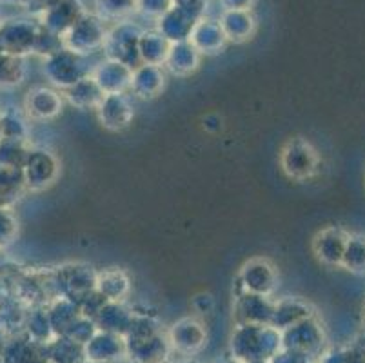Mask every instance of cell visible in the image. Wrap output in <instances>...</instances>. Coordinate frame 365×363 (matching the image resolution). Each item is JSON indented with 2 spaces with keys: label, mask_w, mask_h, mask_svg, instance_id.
<instances>
[{
  "label": "cell",
  "mask_w": 365,
  "mask_h": 363,
  "mask_svg": "<svg viewBox=\"0 0 365 363\" xmlns=\"http://www.w3.org/2000/svg\"><path fill=\"white\" fill-rule=\"evenodd\" d=\"M169 342H171L173 349H177L178 352L193 354V352L200 351L204 347L205 331L202 329L200 324H197L193 319H182L180 324L173 327Z\"/></svg>",
  "instance_id": "obj_1"
},
{
  "label": "cell",
  "mask_w": 365,
  "mask_h": 363,
  "mask_svg": "<svg viewBox=\"0 0 365 363\" xmlns=\"http://www.w3.org/2000/svg\"><path fill=\"white\" fill-rule=\"evenodd\" d=\"M36 42V35L29 26L6 24L0 26V51L13 56H21Z\"/></svg>",
  "instance_id": "obj_2"
},
{
  "label": "cell",
  "mask_w": 365,
  "mask_h": 363,
  "mask_svg": "<svg viewBox=\"0 0 365 363\" xmlns=\"http://www.w3.org/2000/svg\"><path fill=\"white\" fill-rule=\"evenodd\" d=\"M168 344L165 339H160L158 336L140 339L135 344V351L131 354L135 356L138 363H162L168 358Z\"/></svg>",
  "instance_id": "obj_3"
},
{
  "label": "cell",
  "mask_w": 365,
  "mask_h": 363,
  "mask_svg": "<svg viewBox=\"0 0 365 363\" xmlns=\"http://www.w3.org/2000/svg\"><path fill=\"white\" fill-rule=\"evenodd\" d=\"M22 182V171L0 164V208H6L16 195V188Z\"/></svg>",
  "instance_id": "obj_4"
},
{
  "label": "cell",
  "mask_w": 365,
  "mask_h": 363,
  "mask_svg": "<svg viewBox=\"0 0 365 363\" xmlns=\"http://www.w3.org/2000/svg\"><path fill=\"white\" fill-rule=\"evenodd\" d=\"M344 262L353 271H365V236H353L347 242Z\"/></svg>",
  "instance_id": "obj_5"
},
{
  "label": "cell",
  "mask_w": 365,
  "mask_h": 363,
  "mask_svg": "<svg viewBox=\"0 0 365 363\" xmlns=\"http://www.w3.org/2000/svg\"><path fill=\"white\" fill-rule=\"evenodd\" d=\"M22 76V66L19 56L0 51V86H9L19 82Z\"/></svg>",
  "instance_id": "obj_6"
},
{
  "label": "cell",
  "mask_w": 365,
  "mask_h": 363,
  "mask_svg": "<svg viewBox=\"0 0 365 363\" xmlns=\"http://www.w3.org/2000/svg\"><path fill=\"white\" fill-rule=\"evenodd\" d=\"M15 220H13L11 213L6 208H0V247H4L11 242L13 235H15Z\"/></svg>",
  "instance_id": "obj_7"
},
{
  "label": "cell",
  "mask_w": 365,
  "mask_h": 363,
  "mask_svg": "<svg viewBox=\"0 0 365 363\" xmlns=\"http://www.w3.org/2000/svg\"><path fill=\"white\" fill-rule=\"evenodd\" d=\"M33 11H49L58 0H22Z\"/></svg>",
  "instance_id": "obj_8"
},
{
  "label": "cell",
  "mask_w": 365,
  "mask_h": 363,
  "mask_svg": "<svg viewBox=\"0 0 365 363\" xmlns=\"http://www.w3.org/2000/svg\"><path fill=\"white\" fill-rule=\"evenodd\" d=\"M8 2H22V0H8Z\"/></svg>",
  "instance_id": "obj_9"
},
{
  "label": "cell",
  "mask_w": 365,
  "mask_h": 363,
  "mask_svg": "<svg viewBox=\"0 0 365 363\" xmlns=\"http://www.w3.org/2000/svg\"><path fill=\"white\" fill-rule=\"evenodd\" d=\"M180 363H193V362H180Z\"/></svg>",
  "instance_id": "obj_10"
},
{
  "label": "cell",
  "mask_w": 365,
  "mask_h": 363,
  "mask_svg": "<svg viewBox=\"0 0 365 363\" xmlns=\"http://www.w3.org/2000/svg\"><path fill=\"white\" fill-rule=\"evenodd\" d=\"M0 138H2V135H0Z\"/></svg>",
  "instance_id": "obj_11"
}]
</instances>
